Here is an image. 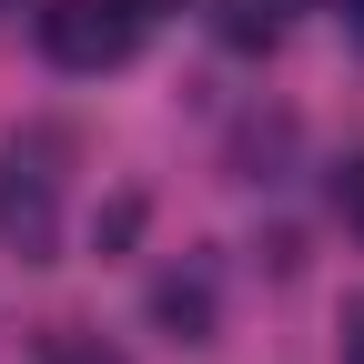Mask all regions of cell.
Listing matches in <instances>:
<instances>
[{"label": "cell", "mask_w": 364, "mask_h": 364, "mask_svg": "<svg viewBox=\"0 0 364 364\" xmlns=\"http://www.w3.org/2000/svg\"><path fill=\"white\" fill-rule=\"evenodd\" d=\"M132 11H142V21H152V11H182V0H132Z\"/></svg>", "instance_id": "30bf717a"}, {"label": "cell", "mask_w": 364, "mask_h": 364, "mask_svg": "<svg viewBox=\"0 0 364 364\" xmlns=\"http://www.w3.org/2000/svg\"><path fill=\"white\" fill-rule=\"evenodd\" d=\"M51 364H122V354H112L102 334H61V344H51Z\"/></svg>", "instance_id": "5b68a950"}, {"label": "cell", "mask_w": 364, "mask_h": 364, "mask_svg": "<svg viewBox=\"0 0 364 364\" xmlns=\"http://www.w3.org/2000/svg\"><path fill=\"white\" fill-rule=\"evenodd\" d=\"M213 31L233 41V51H273V41H284V0H223Z\"/></svg>", "instance_id": "277c9868"}, {"label": "cell", "mask_w": 364, "mask_h": 364, "mask_svg": "<svg viewBox=\"0 0 364 364\" xmlns=\"http://www.w3.org/2000/svg\"><path fill=\"white\" fill-rule=\"evenodd\" d=\"M344 31H354V41H364V0H344Z\"/></svg>", "instance_id": "9c48e42d"}, {"label": "cell", "mask_w": 364, "mask_h": 364, "mask_svg": "<svg viewBox=\"0 0 364 364\" xmlns=\"http://www.w3.org/2000/svg\"><path fill=\"white\" fill-rule=\"evenodd\" d=\"M334 203H344V213H354V233H364V152H354V162H344V172H334Z\"/></svg>", "instance_id": "52a82bcc"}, {"label": "cell", "mask_w": 364, "mask_h": 364, "mask_svg": "<svg viewBox=\"0 0 364 364\" xmlns=\"http://www.w3.org/2000/svg\"><path fill=\"white\" fill-rule=\"evenodd\" d=\"M41 51H51V71H122L142 51V11L132 0H51L41 11Z\"/></svg>", "instance_id": "7a4b0ae2"}, {"label": "cell", "mask_w": 364, "mask_h": 364, "mask_svg": "<svg viewBox=\"0 0 364 364\" xmlns=\"http://www.w3.org/2000/svg\"><path fill=\"white\" fill-rule=\"evenodd\" d=\"M132 233H142V193H122V203L102 213V243H132Z\"/></svg>", "instance_id": "8992f818"}, {"label": "cell", "mask_w": 364, "mask_h": 364, "mask_svg": "<svg viewBox=\"0 0 364 364\" xmlns=\"http://www.w3.org/2000/svg\"><path fill=\"white\" fill-rule=\"evenodd\" d=\"M344 364H364V294L344 304Z\"/></svg>", "instance_id": "ba28073f"}, {"label": "cell", "mask_w": 364, "mask_h": 364, "mask_svg": "<svg viewBox=\"0 0 364 364\" xmlns=\"http://www.w3.org/2000/svg\"><path fill=\"white\" fill-rule=\"evenodd\" d=\"M152 324H162L172 344H213V324H223L213 273H162V284H152Z\"/></svg>", "instance_id": "3957f363"}, {"label": "cell", "mask_w": 364, "mask_h": 364, "mask_svg": "<svg viewBox=\"0 0 364 364\" xmlns=\"http://www.w3.org/2000/svg\"><path fill=\"white\" fill-rule=\"evenodd\" d=\"M61 142L51 132H31V142L0 152V243H11L21 263H51L61 253Z\"/></svg>", "instance_id": "6da1fadb"}]
</instances>
